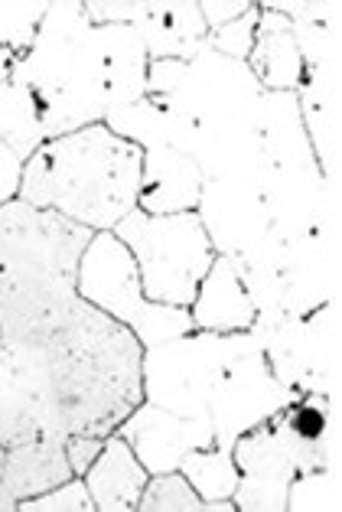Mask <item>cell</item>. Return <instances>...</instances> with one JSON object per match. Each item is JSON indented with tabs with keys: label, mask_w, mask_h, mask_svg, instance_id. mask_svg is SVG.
<instances>
[{
	"label": "cell",
	"mask_w": 342,
	"mask_h": 512,
	"mask_svg": "<svg viewBox=\"0 0 342 512\" xmlns=\"http://www.w3.org/2000/svg\"><path fill=\"white\" fill-rule=\"evenodd\" d=\"M17 59H20V56L14 53V49L0 46V85H4V82H10V72H14Z\"/></svg>",
	"instance_id": "obj_35"
},
{
	"label": "cell",
	"mask_w": 342,
	"mask_h": 512,
	"mask_svg": "<svg viewBox=\"0 0 342 512\" xmlns=\"http://www.w3.org/2000/svg\"><path fill=\"white\" fill-rule=\"evenodd\" d=\"M92 27H131L141 14V0H82Z\"/></svg>",
	"instance_id": "obj_31"
},
{
	"label": "cell",
	"mask_w": 342,
	"mask_h": 512,
	"mask_svg": "<svg viewBox=\"0 0 342 512\" xmlns=\"http://www.w3.org/2000/svg\"><path fill=\"white\" fill-rule=\"evenodd\" d=\"M0 512H20V503L10 496V490L4 483H0Z\"/></svg>",
	"instance_id": "obj_36"
},
{
	"label": "cell",
	"mask_w": 342,
	"mask_h": 512,
	"mask_svg": "<svg viewBox=\"0 0 342 512\" xmlns=\"http://www.w3.org/2000/svg\"><path fill=\"white\" fill-rule=\"evenodd\" d=\"M92 229L23 199L0 206V340L46 343L79 301Z\"/></svg>",
	"instance_id": "obj_2"
},
{
	"label": "cell",
	"mask_w": 342,
	"mask_h": 512,
	"mask_svg": "<svg viewBox=\"0 0 342 512\" xmlns=\"http://www.w3.org/2000/svg\"><path fill=\"white\" fill-rule=\"evenodd\" d=\"M20 180H23V160L0 141V206L20 196Z\"/></svg>",
	"instance_id": "obj_34"
},
{
	"label": "cell",
	"mask_w": 342,
	"mask_h": 512,
	"mask_svg": "<svg viewBox=\"0 0 342 512\" xmlns=\"http://www.w3.org/2000/svg\"><path fill=\"white\" fill-rule=\"evenodd\" d=\"M4 467H7V444L0 441V477H4Z\"/></svg>",
	"instance_id": "obj_37"
},
{
	"label": "cell",
	"mask_w": 342,
	"mask_h": 512,
	"mask_svg": "<svg viewBox=\"0 0 342 512\" xmlns=\"http://www.w3.org/2000/svg\"><path fill=\"white\" fill-rule=\"evenodd\" d=\"M79 297L124 323L144 349L196 330L186 307L147 301L137 261L114 232H95L85 245L79 261Z\"/></svg>",
	"instance_id": "obj_7"
},
{
	"label": "cell",
	"mask_w": 342,
	"mask_h": 512,
	"mask_svg": "<svg viewBox=\"0 0 342 512\" xmlns=\"http://www.w3.org/2000/svg\"><path fill=\"white\" fill-rule=\"evenodd\" d=\"M297 105L303 128H307L313 157L323 177L336 183L339 164V66H303V79L297 85Z\"/></svg>",
	"instance_id": "obj_18"
},
{
	"label": "cell",
	"mask_w": 342,
	"mask_h": 512,
	"mask_svg": "<svg viewBox=\"0 0 342 512\" xmlns=\"http://www.w3.org/2000/svg\"><path fill=\"white\" fill-rule=\"evenodd\" d=\"M137 512H212L209 503H202L196 490L180 470L154 473L147 480L141 499H137Z\"/></svg>",
	"instance_id": "obj_27"
},
{
	"label": "cell",
	"mask_w": 342,
	"mask_h": 512,
	"mask_svg": "<svg viewBox=\"0 0 342 512\" xmlns=\"http://www.w3.org/2000/svg\"><path fill=\"white\" fill-rule=\"evenodd\" d=\"M66 437L69 434H43L36 441L7 447V467L0 483L7 486L17 503L49 493L53 486L75 477L66 457Z\"/></svg>",
	"instance_id": "obj_21"
},
{
	"label": "cell",
	"mask_w": 342,
	"mask_h": 512,
	"mask_svg": "<svg viewBox=\"0 0 342 512\" xmlns=\"http://www.w3.org/2000/svg\"><path fill=\"white\" fill-rule=\"evenodd\" d=\"M105 124L121 137H128L144 151L141 167V196L137 209L150 216H173V212H196L202 193V170L170 141L167 118L160 115L150 98L134 105L111 108Z\"/></svg>",
	"instance_id": "obj_9"
},
{
	"label": "cell",
	"mask_w": 342,
	"mask_h": 512,
	"mask_svg": "<svg viewBox=\"0 0 342 512\" xmlns=\"http://www.w3.org/2000/svg\"><path fill=\"white\" fill-rule=\"evenodd\" d=\"M20 512H98L92 503V493L82 477H72L66 483L53 486L49 493L20 499Z\"/></svg>",
	"instance_id": "obj_29"
},
{
	"label": "cell",
	"mask_w": 342,
	"mask_h": 512,
	"mask_svg": "<svg viewBox=\"0 0 342 512\" xmlns=\"http://www.w3.org/2000/svg\"><path fill=\"white\" fill-rule=\"evenodd\" d=\"M82 480L98 512H137V499H141L150 473L131 451V444L114 431L105 437V447Z\"/></svg>",
	"instance_id": "obj_20"
},
{
	"label": "cell",
	"mask_w": 342,
	"mask_h": 512,
	"mask_svg": "<svg viewBox=\"0 0 342 512\" xmlns=\"http://www.w3.org/2000/svg\"><path fill=\"white\" fill-rule=\"evenodd\" d=\"M46 353L66 434L108 437L144 402V343L82 297Z\"/></svg>",
	"instance_id": "obj_3"
},
{
	"label": "cell",
	"mask_w": 342,
	"mask_h": 512,
	"mask_svg": "<svg viewBox=\"0 0 342 512\" xmlns=\"http://www.w3.org/2000/svg\"><path fill=\"white\" fill-rule=\"evenodd\" d=\"M144 151L105 121L46 141L23 164L20 196L92 232H111L137 209Z\"/></svg>",
	"instance_id": "obj_4"
},
{
	"label": "cell",
	"mask_w": 342,
	"mask_h": 512,
	"mask_svg": "<svg viewBox=\"0 0 342 512\" xmlns=\"http://www.w3.org/2000/svg\"><path fill=\"white\" fill-rule=\"evenodd\" d=\"M180 473L189 480L202 503H209L212 512H235V490H238V467L232 447H196L183 454Z\"/></svg>",
	"instance_id": "obj_24"
},
{
	"label": "cell",
	"mask_w": 342,
	"mask_h": 512,
	"mask_svg": "<svg viewBox=\"0 0 342 512\" xmlns=\"http://www.w3.org/2000/svg\"><path fill=\"white\" fill-rule=\"evenodd\" d=\"M10 82L33 95L46 141L105 121L108 92L98 33L85 17L82 0L49 4L36 40L27 56L17 59Z\"/></svg>",
	"instance_id": "obj_5"
},
{
	"label": "cell",
	"mask_w": 342,
	"mask_h": 512,
	"mask_svg": "<svg viewBox=\"0 0 342 512\" xmlns=\"http://www.w3.org/2000/svg\"><path fill=\"white\" fill-rule=\"evenodd\" d=\"M189 317H193L196 330L206 333H248L255 327L258 310L228 258L215 255L209 274L196 291V301L189 307Z\"/></svg>",
	"instance_id": "obj_19"
},
{
	"label": "cell",
	"mask_w": 342,
	"mask_h": 512,
	"mask_svg": "<svg viewBox=\"0 0 342 512\" xmlns=\"http://www.w3.org/2000/svg\"><path fill=\"white\" fill-rule=\"evenodd\" d=\"M196 212L215 255L228 261L258 252L277 239L268 206H264L258 186L248 180H206Z\"/></svg>",
	"instance_id": "obj_14"
},
{
	"label": "cell",
	"mask_w": 342,
	"mask_h": 512,
	"mask_svg": "<svg viewBox=\"0 0 342 512\" xmlns=\"http://www.w3.org/2000/svg\"><path fill=\"white\" fill-rule=\"evenodd\" d=\"M137 261L147 301L167 307H193L202 278L215 261V248L199 222V212L150 216L134 209L111 229Z\"/></svg>",
	"instance_id": "obj_6"
},
{
	"label": "cell",
	"mask_w": 342,
	"mask_h": 512,
	"mask_svg": "<svg viewBox=\"0 0 342 512\" xmlns=\"http://www.w3.org/2000/svg\"><path fill=\"white\" fill-rule=\"evenodd\" d=\"M118 434L131 444V451L147 467L150 477H154V473L180 470L183 454L196 451V447L215 444V431L209 421L180 418L154 402L137 405L131 415L121 421Z\"/></svg>",
	"instance_id": "obj_16"
},
{
	"label": "cell",
	"mask_w": 342,
	"mask_h": 512,
	"mask_svg": "<svg viewBox=\"0 0 342 512\" xmlns=\"http://www.w3.org/2000/svg\"><path fill=\"white\" fill-rule=\"evenodd\" d=\"M336 509H342L336 467H313L290 480L284 512H336Z\"/></svg>",
	"instance_id": "obj_26"
},
{
	"label": "cell",
	"mask_w": 342,
	"mask_h": 512,
	"mask_svg": "<svg viewBox=\"0 0 342 512\" xmlns=\"http://www.w3.org/2000/svg\"><path fill=\"white\" fill-rule=\"evenodd\" d=\"M251 7H255L251 0H199V14H202V20H206L209 33L228 27L232 20L248 14Z\"/></svg>",
	"instance_id": "obj_32"
},
{
	"label": "cell",
	"mask_w": 342,
	"mask_h": 512,
	"mask_svg": "<svg viewBox=\"0 0 342 512\" xmlns=\"http://www.w3.org/2000/svg\"><path fill=\"white\" fill-rule=\"evenodd\" d=\"M46 10L49 4L43 0H0V46L14 49L17 56H27Z\"/></svg>",
	"instance_id": "obj_28"
},
{
	"label": "cell",
	"mask_w": 342,
	"mask_h": 512,
	"mask_svg": "<svg viewBox=\"0 0 342 512\" xmlns=\"http://www.w3.org/2000/svg\"><path fill=\"white\" fill-rule=\"evenodd\" d=\"M0 141L14 151L23 164L46 144L40 111L33 95L17 82L0 85Z\"/></svg>",
	"instance_id": "obj_25"
},
{
	"label": "cell",
	"mask_w": 342,
	"mask_h": 512,
	"mask_svg": "<svg viewBox=\"0 0 342 512\" xmlns=\"http://www.w3.org/2000/svg\"><path fill=\"white\" fill-rule=\"evenodd\" d=\"M101 447H105V437H95V434H69L66 437V457H69V467L75 477H85V470L95 464Z\"/></svg>",
	"instance_id": "obj_33"
},
{
	"label": "cell",
	"mask_w": 342,
	"mask_h": 512,
	"mask_svg": "<svg viewBox=\"0 0 342 512\" xmlns=\"http://www.w3.org/2000/svg\"><path fill=\"white\" fill-rule=\"evenodd\" d=\"M101 49V76H105L108 111L147 98V49L134 27H95Z\"/></svg>",
	"instance_id": "obj_22"
},
{
	"label": "cell",
	"mask_w": 342,
	"mask_h": 512,
	"mask_svg": "<svg viewBox=\"0 0 342 512\" xmlns=\"http://www.w3.org/2000/svg\"><path fill=\"white\" fill-rule=\"evenodd\" d=\"M251 346H258L251 333L193 330L144 349V402H154L180 418L209 421L215 382L228 362Z\"/></svg>",
	"instance_id": "obj_8"
},
{
	"label": "cell",
	"mask_w": 342,
	"mask_h": 512,
	"mask_svg": "<svg viewBox=\"0 0 342 512\" xmlns=\"http://www.w3.org/2000/svg\"><path fill=\"white\" fill-rule=\"evenodd\" d=\"M232 457L238 467L235 509L242 512H284L287 486L303 470L333 467L320 444L300 441L281 415L245 431L232 444Z\"/></svg>",
	"instance_id": "obj_10"
},
{
	"label": "cell",
	"mask_w": 342,
	"mask_h": 512,
	"mask_svg": "<svg viewBox=\"0 0 342 512\" xmlns=\"http://www.w3.org/2000/svg\"><path fill=\"white\" fill-rule=\"evenodd\" d=\"M131 27L144 40L150 62H189L202 49H209V30L199 14V0H141V14Z\"/></svg>",
	"instance_id": "obj_17"
},
{
	"label": "cell",
	"mask_w": 342,
	"mask_h": 512,
	"mask_svg": "<svg viewBox=\"0 0 342 512\" xmlns=\"http://www.w3.org/2000/svg\"><path fill=\"white\" fill-rule=\"evenodd\" d=\"M264 89L248 62L202 49L196 59L150 62L147 98L167 118L170 141L206 180H258L255 115Z\"/></svg>",
	"instance_id": "obj_1"
},
{
	"label": "cell",
	"mask_w": 342,
	"mask_h": 512,
	"mask_svg": "<svg viewBox=\"0 0 342 512\" xmlns=\"http://www.w3.org/2000/svg\"><path fill=\"white\" fill-rule=\"evenodd\" d=\"M271 372L300 395H326L339 389V301L323 304L307 317H284L255 336Z\"/></svg>",
	"instance_id": "obj_11"
},
{
	"label": "cell",
	"mask_w": 342,
	"mask_h": 512,
	"mask_svg": "<svg viewBox=\"0 0 342 512\" xmlns=\"http://www.w3.org/2000/svg\"><path fill=\"white\" fill-rule=\"evenodd\" d=\"M300 392L287 389L271 372V362L261 346L245 349L225 366L215 382L209 402V424L215 431V444L232 447L245 431L281 415L287 405H294Z\"/></svg>",
	"instance_id": "obj_13"
},
{
	"label": "cell",
	"mask_w": 342,
	"mask_h": 512,
	"mask_svg": "<svg viewBox=\"0 0 342 512\" xmlns=\"http://www.w3.org/2000/svg\"><path fill=\"white\" fill-rule=\"evenodd\" d=\"M287 317H307L339 301V219L284 242Z\"/></svg>",
	"instance_id": "obj_15"
},
{
	"label": "cell",
	"mask_w": 342,
	"mask_h": 512,
	"mask_svg": "<svg viewBox=\"0 0 342 512\" xmlns=\"http://www.w3.org/2000/svg\"><path fill=\"white\" fill-rule=\"evenodd\" d=\"M258 17L261 10L258 4L242 14L238 20H232L228 27L209 33V49L219 56H228V59H238V62H248L251 56V46H255V30H258Z\"/></svg>",
	"instance_id": "obj_30"
},
{
	"label": "cell",
	"mask_w": 342,
	"mask_h": 512,
	"mask_svg": "<svg viewBox=\"0 0 342 512\" xmlns=\"http://www.w3.org/2000/svg\"><path fill=\"white\" fill-rule=\"evenodd\" d=\"M66 434L46 343L0 340V441L7 447Z\"/></svg>",
	"instance_id": "obj_12"
},
{
	"label": "cell",
	"mask_w": 342,
	"mask_h": 512,
	"mask_svg": "<svg viewBox=\"0 0 342 512\" xmlns=\"http://www.w3.org/2000/svg\"><path fill=\"white\" fill-rule=\"evenodd\" d=\"M261 10L258 30H255V46H251L248 69L258 79L264 92H297L303 79V56L300 46L290 30V20L274 14V10Z\"/></svg>",
	"instance_id": "obj_23"
}]
</instances>
